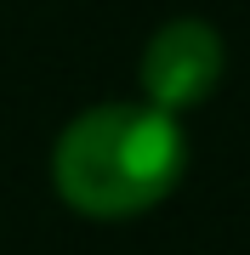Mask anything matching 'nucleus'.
<instances>
[{
  "mask_svg": "<svg viewBox=\"0 0 250 255\" xmlns=\"http://www.w3.org/2000/svg\"><path fill=\"white\" fill-rule=\"evenodd\" d=\"M182 159L188 142L176 114L154 102H102L63 130L51 176L68 210L97 221H125L154 210L182 182Z\"/></svg>",
  "mask_w": 250,
  "mask_h": 255,
  "instance_id": "obj_1",
  "label": "nucleus"
},
{
  "mask_svg": "<svg viewBox=\"0 0 250 255\" xmlns=\"http://www.w3.org/2000/svg\"><path fill=\"white\" fill-rule=\"evenodd\" d=\"M222 63H228V51H222V34H216L211 23L176 17V23L159 28L148 40V51H142V91H148L154 108L182 114V108H194V102H205L216 91Z\"/></svg>",
  "mask_w": 250,
  "mask_h": 255,
  "instance_id": "obj_2",
  "label": "nucleus"
}]
</instances>
